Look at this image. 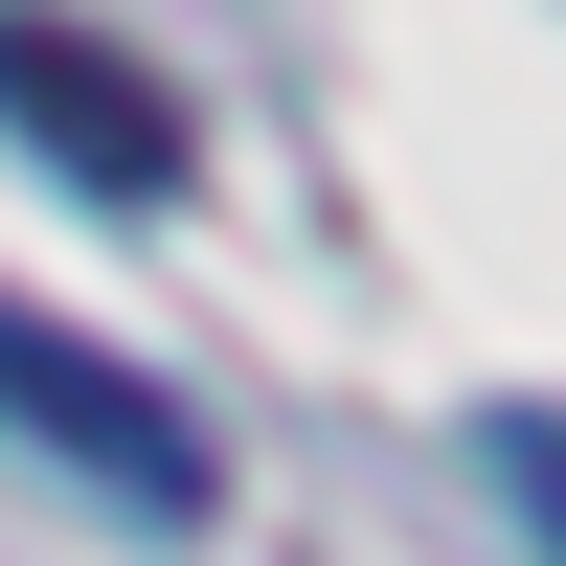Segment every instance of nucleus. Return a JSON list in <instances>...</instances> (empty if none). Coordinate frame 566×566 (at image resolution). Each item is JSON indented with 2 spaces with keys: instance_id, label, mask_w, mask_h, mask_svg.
<instances>
[{
  "instance_id": "nucleus-2",
  "label": "nucleus",
  "mask_w": 566,
  "mask_h": 566,
  "mask_svg": "<svg viewBox=\"0 0 566 566\" xmlns=\"http://www.w3.org/2000/svg\"><path fill=\"white\" fill-rule=\"evenodd\" d=\"M0 136L45 181H91V205H181V91L91 23H0Z\"/></svg>"
},
{
  "instance_id": "nucleus-1",
  "label": "nucleus",
  "mask_w": 566,
  "mask_h": 566,
  "mask_svg": "<svg viewBox=\"0 0 566 566\" xmlns=\"http://www.w3.org/2000/svg\"><path fill=\"white\" fill-rule=\"evenodd\" d=\"M0 431H23L69 499H114V522H205V499H227L205 408H181V386H136L114 340H69L45 295H0Z\"/></svg>"
}]
</instances>
